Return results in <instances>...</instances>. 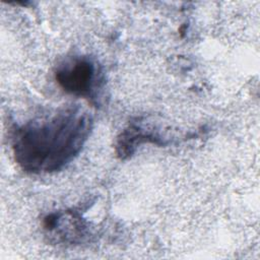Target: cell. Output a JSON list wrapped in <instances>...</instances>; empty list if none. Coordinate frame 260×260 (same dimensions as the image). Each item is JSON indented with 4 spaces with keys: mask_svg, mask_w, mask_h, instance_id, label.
Instances as JSON below:
<instances>
[{
    "mask_svg": "<svg viewBox=\"0 0 260 260\" xmlns=\"http://www.w3.org/2000/svg\"><path fill=\"white\" fill-rule=\"evenodd\" d=\"M91 126L89 114L77 106L66 108L49 119L31 121L14 130L15 160L27 173L59 171L78 154Z\"/></svg>",
    "mask_w": 260,
    "mask_h": 260,
    "instance_id": "cell-1",
    "label": "cell"
},
{
    "mask_svg": "<svg viewBox=\"0 0 260 260\" xmlns=\"http://www.w3.org/2000/svg\"><path fill=\"white\" fill-rule=\"evenodd\" d=\"M55 78L63 90L91 103L96 101L98 91L104 83L103 72L98 63L84 56L65 60L57 67Z\"/></svg>",
    "mask_w": 260,
    "mask_h": 260,
    "instance_id": "cell-2",
    "label": "cell"
},
{
    "mask_svg": "<svg viewBox=\"0 0 260 260\" xmlns=\"http://www.w3.org/2000/svg\"><path fill=\"white\" fill-rule=\"evenodd\" d=\"M44 228L60 241L70 243L81 242L87 234V228L80 215L71 211L47 215L44 219Z\"/></svg>",
    "mask_w": 260,
    "mask_h": 260,
    "instance_id": "cell-3",
    "label": "cell"
}]
</instances>
